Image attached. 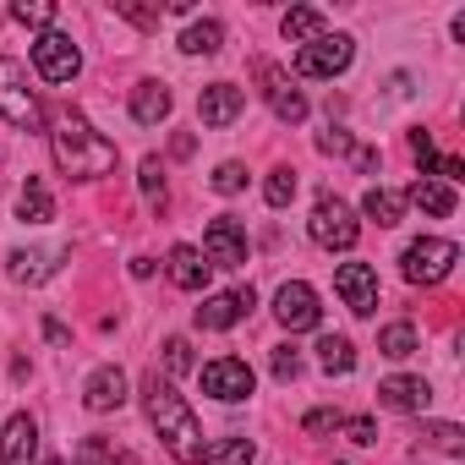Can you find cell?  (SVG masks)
<instances>
[{
  "mask_svg": "<svg viewBox=\"0 0 465 465\" xmlns=\"http://www.w3.org/2000/svg\"><path fill=\"white\" fill-rule=\"evenodd\" d=\"M263 197H269V208H291V197H296V170H274V175L263 181Z\"/></svg>",
  "mask_w": 465,
  "mask_h": 465,
  "instance_id": "cell-33",
  "label": "cell"
},
{
  "mask_svg": "<svg viewBox=\"0 0 465 465\" xmlns=\"http://www.w3.org/2000/svg\"><path fill=\"white\" fill-rule=\"evenodd\" d=\"M45 340H55V345H66V329H61L55 318H45Z\"/></svg>",
  "mask_w": 465,
  "mask_h": 465,
  "instance_id": "cell-42",
  "label": "cell"
},
{
  "mask_svg": "<svg viewBox=\"0 0 465 465\" xmlns=\"http://www.w3.org/2000/svg\"><path fill=\"white\" fill-rule=\"evenodd\" d=\"M307 230H312V242H318L323 252H351V247L361 242V219H356L351 203H340V197H318Z\"/></svg>",
  "mask_w": 465,
  "mask_h": 465,
  "instance_id": "cell-4",
  "label": "cell"
},
{
  "mask_svg": "<svg viewBox=\"0 0 465 465\" xmlns=\"http://www.w3.org/2000/svg\"><path fill=\"white\" fill-rule=\"evenodd\" d=\"M318 153H356V143H351V132L345 126H329V132H318Z\"/></svg>",
  "mask_w": 465,
  "mask_h": 465,
  "instance_id": "cell-35",
  "label": "cell"
},
{
  "mask_svg": "<svg viewBox=\"0 0 465 465\" xmlns=\"http://www.w3.org/2000/svg\"><path fill=\"white\" fill-rule=\"evenodd\" d=\"M274 318H280L291 334H302V329H318V323H323L318 291H312L307 280H285V285L274 291Z\"/></svg>",
  "mask_w": 465,
  "mask_h": 465,
  "instance_id": "cell-9",
  "label": "cell"
},
{
  "mask_svg": "<svg viewBox=\"0 0 465 465\" xmlns=\"http://www.w3.org/2000/svg\"><path fill=\"white\" fill-rule=\"evenodd\" d=\"M181 50H186V55H219V50H224V28H219L213 17H203V23H192V28L181 34Z\"/></svg>",
  "mask_w": 465,
  "mask_h": 465,
  "instance_id": "cell-27",
  "label": "cell"
},
{
  "mask_svg": "<svg viewBox=\"0 0 465 465\" xmlns=\"http://www.w3.org/2000/svg\"><path fill=\"white\" fill-rule=\"evenodd\" d=\"M242 110H247V88H236V83H208L203 94H197V115H203V126H230V121H242Z\"/></svg>",
  "mask_w": 465,
  "mask_h": 465,
  "instance_id": "cell-13",
  "label": "cell"
},
{
  "mask_svg": "<svg viewBox=\"0 0 465 465\" xmlns=\"http://www.w3.org/2000/svg\"><path fill=\"white\" fill-rule=\"evenodd\" d=\"M302 427H307V432H340V427H345V411H329V405H323V411H307Z\"/></svg>",
  "mask_w": 465,
  "mask_h": 465,
  "instance_id": "cell-39",
  "label": "cell"
},
{
  "mask_svg": "<svg viewBox=\"0 0 465 465\" xmlns=\"http://www.w3.org/2000/svg\"><path fill=\"white\" fill-rule=\"evenodd\" d=\"M340 432H345L351 443H361V449H367V443H378V421H372V416H345V427H340Z\"/></svg>",
  "mask_w": 465,
  "mask_h": 465,
  "instance_id": "cell-36",
  "label": "cell"
},
{
  "mask_svg": "<svg viewBox=\"0 0 465 465\" xmlns=\"http://www.w3.org/2000/svg\"><path fill=\"white\" fill-rule=\"evenodd\" d=\"M263 83H269V88H263L269 110H274L285 126H302V121H307V94H302V88H296L280 66H263Z\"/></svg>",
  "mask_w": 465,
  "mask_h": 465,
  "instance_id": "cell-15",
  "label": "cell"
},
{
  "mask_svg": "<svg viewBox=\"0 0 465 465\" xmlns=\"http://www.w3.org/2000/svg\"><path fill=\"white\" fill-rule=\"evenodd\" d=\"M258 460V443L252 438H219L213 449H203L197 465H252Z\"/></svg>",
  "mask_w": 465,
  "mask_h": 465,
  "instance_id": "cell-26",
  "label": "cell"
},
{
  "mask_svg": "<svg viewBox=\"0 0 465 465\" xmlns=\"http://www.w3.org/2000/svg\"><path fill=\"white\" fill-rule=\"evenodd\" d=\"M83 405H88L94 416L121 411V405H126V372H121V367H94V372L83 378Z\"/></svg>",
  "mask_w": 465,
  "mask_h": 465,
  "instance_id": "cell-16",
  "label": "cell"
},
{
  "mask_svg": "<svg viewBox=\"0 0 465 465\" xmlns=\"http://www.w3.org/2000/svg\"><path fill=\"white\" fill-rule=\"evenodd\" d=\"M50 148H55V164L72 175V181H99L115 170V143L104 132H94L77 110H55L50 115Z\"/></svg>",
  "mask_w": 465,
  "mask_h": 465,
  "instance_id": "cell-1",
  "label": "cell"
},
{
  "mask_svg": "<svg viewBox=\"0 0 465 465\" xmlns=\"http://www.w3.org/2000/svg\"><path fill=\"white\" fill-rule=\"evenodd\" d=\"M334 291H340V302L356 318H372L378 312V269L372 263H340L334 269Z\"/></svg>",
  "mask_w": 465,
  "mask_h": 465,
  "instance_id": "cell-11",
  "label": "cell"
},
{
  "mask_svg": "<svg viewBox=\"0 0 465 465\" xmlns=\"http://www.w3.org/2000/svg\"><path fill=\"white\" fill-rule=\"evenodd\" d=\"M280 34H285L291 45H312V39L329 34V28H323V12H312V6H291L285 23H280Z\"/></svg>",
  "mask_w": 465,
  "mask_h": 465,
  "instance_id": "cell-25",
  "label": "cell"
},
{
  "mask_svg": "<svg viewBox=\"0 0 465 465\" xmlns=\"http://www.w3.org/2000/svg\"><path fill=\"white\" fill-rule=\"evenodd\" d=\"M17 219H23V224H50V219H55V197H50V186H45L39 175L23 181V192H17Z\"/></svg>",
  "mask_w": 465,
  "mask_h": 465,
  "instance_id": "cell-21",
  "label": "cell"
},
{
  "mask_svg": "<svg viewBox=\"0 0 465 465\" xmlns=\"http://www.w3.org/2000/svg\"><path fill=\"white\" fill-rule=\"evenodd\" d=\"M137 186H143L148 208H164V164H159V159H143V164H137Z\"/></svg>",
  "mask_w": 465,
  "mask_h": 465,
  "instance_id": "cell-31",
  "label": "cell"
},
{
  "mask_svg": "<svg viewBox=\"0 0 465 465\" xmlns=\"http://www.w3.org/2000/svg\"><path fill=\"white\" fill-rule=\"evenodd\" d=\"M77 465H121V454H115L110 443H99V438H88V443L77 449Z\"/></svg>",
  "mask_w": 465,
  "mask_h": 465,
  "instance_id": "cell-37",
  "label": "cell"
},
{
  "mask_svg": "<svg viewBox=\"0 0 465 465\" xmlns=\"http://www.w3.org/2000/svg\"><path fill=\"white\" fill-rule=\"evenodd\" d=\"M0 115H6L17 132H39L45 126V104L28 88V66L12 61V55H0Z\"/></svg>",
  "mask_w": 465,
  "mask_h": 465,
  "instance_id": "cell-3",
  "label": "cell"
},
{
  "mask_svg": "<svg viewBox=\"0 0 465 465\" xmlns=\"http://www.w3.org/2000/svg\"><path fill=\"white\" fill-rule=\"evenodd\" d=\"M361 213L372 219V224H400L405 219V192H394V186H367V197H361Z\"/></svg>",
  "mask_w": 465,
  "mask_h": 465,
  "instance_id": "cell-23",
  "label": "cell"
},
{
  "mask_svg": "<svg viewBox=\"0 0 465 465\" xmlns=\"http://www.w3.org/2000/svg\"><path fill=\"white\" fill-rule=\"evenodd\" d=\"M252 367L242 361V356H219V361H208L203 367V394H213L219 405H236V400H247L252 394Z\"/></svg>",
  "mask_w": 465,
  "mask_h": 465,
  "instance_id": "cell-10",
  "label": "cell"
},
{
  "mask_svg": "<svg viewBox=\"0 0 465 465\" xmlns=\"http://www.w3.org/2000/svg\"><path fill=\"white\" fill-rule=\"evenodd\" d=\"M164 372L170 378H181V372H192V345L175 334V340H164Z\"/></svg>",
  "mask_w": 465,
  "mask_h": 465,
  "instance_id": "cell-34",
  "label": "cell"
},
{
  "mask_svg": "<svg viewBox=\"0 0 465 465\" xmlns=\"http://www.w3.org/2000/svg\"><path fill=\"white\" fill-rule=\"evenodd\" d=\"M454 263H460V247L443 242V236H421V242H411L400 252V269H405L411 285H438V280H449Z\"/></svg>",
  "mask_w": 465,
  "mask_h": 465,
  "instance_id": "cell-5",
  "label": "cell"
},
{
  "mask_svg": "<svg viewBox=\"0 0 465 465\" xmlns=\"http://www.w3.org/2000/svg\"><path fill=\"white\" fill-rule=\"evenodd\" d=\"M318 367H323L329 378L356 372V345H351L345 334H323V340H318Z\"/></svg>",
  "mask_w": 465,
  "mask_h": 465,
  "instance_id": "cell-24",
  "label": "cell"
},
{
  "mask_svg": "<svg viewBox=\"0 0 465 465\" xmlns=\"http://www.w3.org/2000/svg\"><path fill=\"white\" fill-rule=\"evenodd\" d=\"M252 307H258L252 285H242V291H219V296H203V307H197V329H213V334H224V329H236V323H242Z\"/></svg>",
  "mask_w": 465,
  "mask_h": 465,
  "instance_id": "cell-12",
  "label": "cell"
},
{
  "mask_svg": "<svg viewBox=\"0 0 465 465\" xmlns=\"http://www.w3.org/2000/svg\"><path fill=\"white\" fill-rule=\"evenodd\" d=\"M378 405L383 411H400V416H421L427 405H432V389H427V378H383L378 383Z\"/></svg>",
  "mask_w": 465,
  "mask_h": 465,
  "instance_id": "cell-17",
  "label": "cell"
},
{
  "mask_svg": "<svg viewBox=\"0 0 465 465\" xmlns=\"http://www.w3.org/2000/svg\"><path fill=\"white\" fill-rule=\"evenodd\" d=\"M143 411H148V421L159 427V438H164V449L181 460V465H197L203 460V427H197V416H192V405L175 394V383L170 378H148L143 383Z\"/></svg>",
  "mask_w": 465,
  "mask_h": 465,
  "instance_id": "cell-2",
  "label": "cell"
},
{
  "mask_svg": "<svg viewBox=\"0 0 465 465\" xmlns=\"http://www.w3.org/2000/svg\"><path fill=\"white\" fill-rule=\"evenodd\" d=\"M274 378H280V383H296V378H302V356H296L291 345L274 351Z\"/></svg>",
  "mask_w": 465,
  "mask_h": 465,
  "instance_id": "cell-38",
  "label": "cell"
},
{
  "mask_svg": "<svg viewBox=\"0 0 465 465\" xmlns=\"http://www.w3.org/2000/svg\"><path fill=\"white\" fill-rule=\"evenodd\" d=\"M405 203H416V208H421V213H432V219H449L460 197H454V186H443V181L421 175V181H416V186L405 192Z\"/></svg>",
  "mask_w": 465,
  "mask_h": 465,
  "instance_id": "cell-22",
  "label": "cell"
},
{
  "mask_svg": "<svg viewBox=\"0 0 465 465\" xmlns=\"http://www.w3.org/2000/svg\"><path fill=\"white\" fill-rule=\"evenodd\" d=\"M378 351H383L389 361H405V356L416 351V323H389V329L378 334Z\"/></svg>",
  "mask_w": 465,
  "mask_h": 465,
  "instance_id": "cell-28",
  "label": "cell"
},
{
  "mask_svg": "<svg viewBox=\"0 0 465 465\" xmlns=\"http://www.w3.org/2000/svg\"><path fill=\"white\" fill-rule=\"evenodd\" d=\"M12 17H17L23 28H39V34H45V28L55 23V0H17Z\"/></svg>",
  "mask_w": 465,
  "mask_h": 465,
  "instance_id": "cell-30",
  "label": "cell"
},
{
  "mask_svg": "<svg viewBox=\"0 0 465 465\" xmlns=\"http://www.w3.org/2000/svg\"><path fill=\"white\" fill-rule=\"evenodd\" d=\"M61 258H66V247H23V252L6 258V274H12L17 285H45V280L61 269Z\"/></svg>",
  "mask_w": 465,
  "mask_h": 465,
  "instance_id": "cell-18",
  "label": "cell"
},
{
  "mask_svg": "<svg viewBox=\"0 0 465 465\" xmlns=\"http://www.w3.org/2000/svg\"><path fill=\"white\" fill-rule=\"evenodd\" d=\"M351 159H356V170H361V175H372V170H378V153H372V148H356Z\"/></svg>",
  "mask_w": 465,
  "mask_h": 465,
  "instance_id": "cell-41",
  "label": "cell"
},
{
  "mask_svg": "<svg viewBox=\"0 0 465 465\" xmlns=\"http://www.w3.org/2000/svg\"><path fill=\"white\" fill-rule=\"evenodd\" d=\"M208 186L219 192V197H236L242 186H247V164H236V159H224L213 175H208Z\"/></svg>",
  "mask_w": 465,
  "mask_h": 465,
  "instance_id": "cell-32",
  "label": "cell"
},
{
  "mask_svg": "<svg viewBox=\"0 0 465 465\" xmlns=\"http://www.w3.org/2000/svg\"><path fill=\"white\" fill-rule=\"evenodd\" d=\"M34 66H39L45 83H72V77L83 72V50L72 45V34L45 28V34L34 39Z\"/></svg>",
  "mask_w": 465,
  "mask_h": 465,
  "instance_id": "cell-7",
  "label": "cell"
},
{
  "mask_svg": "<svg viewBox=\"0 0 465 465\" xmlns=\"http://www.w3.org/2000/svg\"><path fill=\"white\" fill-rule=\"evenodd\" d=\"M34 454H39V421L28 411H17L0 427V465H34Z\"/></svg>",
  "mask_w": 465,
  "mask_h": 465,
  "instance_id": "cell-14",
  "label": "cell"
},
{
  "mask_svg": "<svg viewBox=\"0 0 465 465\" xmlns=\"http://www.w3.org/2000/svg\"><path fill=\"white\" fill-rule=\"evenodd\" d=\"M203 258H208V269H242L247 263V230L230 219V213L208 219V230H203Z\"/></svg>",
  "mask_w": 465,
  "mask_h": 465,
  "instance_id": "cell-8",
  "label": "cell"
},
{
  "mask_svg": "<svg viewBox=\"0 0 465 465\" xmlns=\"http://www.w3.org/2000/svg\"><path fill=\"white\" fill-rule=\"evenodd\" d=\"M411 153L421 159V175H427V170H432V159H438V148H432V137H427V132H411Z\"/></svg>",
  "mask_w": 465,
  "mask_h": 465,
  "instance_id": "cell-40",
  "label": "cell"
},
{
  "mask_svg": "<svg viewBox=\"0 0 465 465\" xmlns=\"http://www.w3.org/2000/svg\"><path fill=\"white\" fill-rule=\"evenodd\" d=\"M356 61V39L351 34H318L312 45L296 50V77H340Z\"/></svg>",
  "mask_w": 465,
  "mask_h": 465,
  "instance_id": "cell-6",
  "label": "cell"
},
{
  "mask_svg": "<svg viewBox=\"0 0 465 465\" xmlns=\"http://www.w3.org/2000/svg\"><path fill=\"white\" fill-rule=\"evenodd\" d=\"M421 449H443V454H460L465 449V432L454 421H421Z\"/></svg>",
  "mask_w": 465,
  "mask_h": 465,
  "instance_id": "cell-29",
  "label": "cell"
},
{
  "mask_svg": "<svg viewBox=\"0 0 465 465\" xmlns=\"http://www.w3.org/2000/svg\"><path fill=\"white\" fill-rule=\"evenodd\" d=\"M170 110H175V99H170V88H164L159 77H143V83L132 88V121L159 126V121H170Z\"/></svg>",
  "mask_w": 465,
  "mask_h": 465,
  "instance_id": "cell-20",
  "label": "cell"
},
{
  "mask_svg": "<svg viewBox=\"0 0 465 465\" xmlns=\"http://www.w3.org/2000/svg\"><path fill=\"white\" fill-rule=\"evenodd\" d=\"M45 465H66V460H45Z\"/></svg>",
  "mask_w": 465,
  "mask_h": 465,
  "instance_id": "cell-43",
  "label": "cell"
},
{
  "mask_svg": "<svg viewBox=\"0 0 465 465\" xmlns=\"http://www.w3.org/2000/svg\"><path fill=\"white\" fill-rule=\"evenodd\" d=\"M164 274H170V285H175V291H192V296H197V291H208V274H213V269H208V258H203L197 247H186V242H181V247H170Z\"/></svg>",
  "mask_w": 465,
  "mask_h": 465,
  "instance_id": "cell-19",
  "label": "cell"
}]
</instances>
